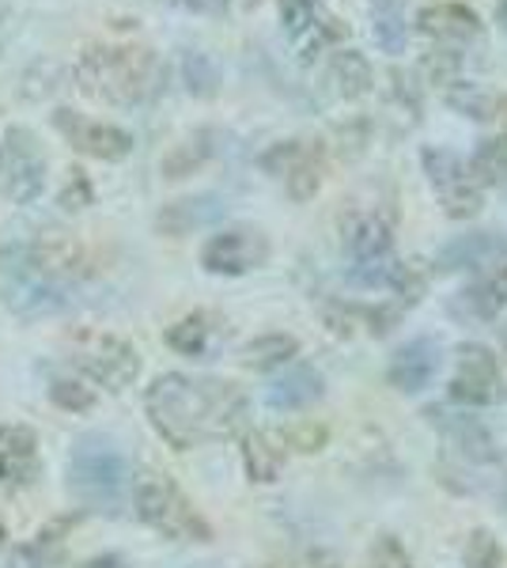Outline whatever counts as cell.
<instances>
[{
  "instance_id": "ffe728a7",
  "label": "cell",
  "mask_w": 507,
  "mask_h": 568,
  "mask_svg": "<svg viewBox=\"0 0 507 568\" xmlns=\"http://www.w3.org/2000/svg\"><path fill=\"white\" fill-rule=\"evenodd\" d=\"M322 179H326V144H322V141H303V152H300L296 168L284 175L288 197L292 201H311L322 190Z\"/></svg>"
},
{
  "instance_id": "8992f818",
  "label": "cell",
  "mask_w": 507,
  "mask_h": 568,
  "mask_svg": "<svg viewBox=\"0 0 507 568\" xmlns=\"http://www.w3.org/2000/svg\"><path fill=\"white\" fill-rule=\"evenodd\" d=\"M45 175H50V163H45V149L27 125H12L0 136V197L12 201V205H31L42 197Z\"/></svg>"
},
{
  "instance_id": "7bdbcfd3",
  "label": "cell",
  "mask_w": 507,
  "mask_h": 568,
  "mask_svg": "<svg viewBox=\"0 0 507 568\" xmlns=\"http://www.w3.org/2000/svg\"><path fill=\"white\" fill-rule=\"evenodd\" d=\"M496 20H500L504 31H507V0H500V4H496Z\"/></svg>"
},
{
  "instance_id": "5b68a950",
  "label": "cell",
  "mask_w": 507,
  "mask_h": 568,
  "mask_svg": "<svg viewBox=\"0 0 507 568\" xmlns=\"http://www.w3.org/2000/svg\"><path fill=\"white\" fill-rule=\"evenodd\" d=\"M72 364L110 394L133 387L141 375V353L133 349V342L103 334V329H77L72 334Z\"/></svg>"
},
{
  "instance_id": "ee69618b",
  "label": "cell",
  "mask_w": 507,
  "mask_h": 568,
  "mask_svg": "<svg viewBox=\"0 0 507 568\" xmlns=\"http://www.w3.org/2000/svg\"><path fill=\"white\" fill-rule=\"evenodd\" d=\"M174 8H201V0H168Z\"/></svg>"
},
{
  "instance_id": "7402d4cb",
  "label": "cell",
  "mask_w": 507,
  "mask_h": 568,
  "mask_svg": "<svg viewBox=\"0 0 507 568\" xmlns=\"http://www.w3.org/2000/svg\"><path fill=\"white\" fill-rule=\"evenodd\" d=\"M372 34L375 45L391 58L405 53L409 45V20H405V8L398 0H372Z\"/></svg>"
},
{
  "instance_id": "8fae6325",
  "label": "cell",
  "mask_w": 507,
  "mask_h": 568,
  "mask_svg": "<svg viewBox=\"0 0 507 568\" xmlns=\"http://www.w3.org/2000/svg\"><path fill=\"white\" fill-rule=\"evenodd\" d=\"M436 265L444 273H481L507 265V240L500 232H469L450 240L436 254Z\"/></svg>"
},
{
  "instance_id": "d6986e66",
  "label": "cell",
  "mask_w": 507,
  "mask_h": 568,
  "mask_svg": "<svg viewBox=\"0 0 507 568\" xmlns=\"http://www.w3.org/2000/svg\"><path fill=\"white\" fill-rule=\"evenodd\" d=\"M39 459V436L27 425H4L0 428V463H4L8 478L27 481Z\"/></svg>"
},
{
  "instance_id": "f6af8a7d",
  "label": "cell",
  "mask_w": 507,
  "mask_h": 568,
  "mask_svg": "<svg viewBox=\"0 0 507 568\" xmlns=\"http://www.w3.org/2000/svg\"><path fill=\"white\" fill-rule=\"evenodd\" d=\"M4 542H8V530H4V527H0V549H4Z\"/></svg>"
},
{
  "instance_id": "f546056e",
  "label": "cell",
  "mask_w": 507,
  "mask_h": 568,
  "mask_svg": "<svg viewBox=\"0 0 507 568\" xmlns=\"http://www.w3.org/2000/svg\"><path fill=\"white\" fill-rule=\"evenodd\" d=\"M444 433L450 436V444H455L458 452L466 455V459L485 463V459H493V455H496L493 436H488L474 417H450V420H444Z\"/></svg>"
},
{
  "instance_id": "e0dca14e",
  "label": "cell",
  "mask_w": 507,
  "mask_h": 568,
  "mask_svg": "<svg viewBox=\"0 0 507 568\" xmlns=\"http://www.w3.org/2000/svg\"><path fill=\"white\" fill-rule=\"evenodd\" d=\"M455 311H463V315L477 318V323H496V318L507 311V265L500 270H493L485 281L469 284V288L458 296Z\"/></svg>"
},
{
  "instance_id": "9c48e42d",
  "label": "cell",
  "mask_w": 507,
  "mask_h": 568,
  "mask_svg": "<svg viewBox=\"0 0 507 568\" xmlns=\"http://www.w3.org/2000/svg\"><path fill=\"white\" fill-rule=\"evenodd\" d=\"M53 130H58L64 141L72 144L80 155H91V160H103V163H118L133 152V133L122 130V125H110V122H91L80 110L72 106H58L50 114Z\"/></svg>"
},
{
  "instance_id": "836d02e7",
  "label": "cell",
  "mask_w": 507,
  "mask_h": 568,
  "mask_svg": "<svg viewBox=\"0 0 507 568\" xmlns=\"http://www.w3.org/2000/svg\"><path fill=\"white\" fill-rule=\"evenodd\" d=\"M463 561H466V568H504V549L493 538V530L477 527L474 535L466 538Z\"/></svg>"
},
{
  "instance_id": "44dd1931",
  "label": "cell",
  "mask_w": 507,
  "mask_h": 568,
  "mask_svg": "<svg viewBox=\"0 0 507 568\" xmlns=\"http://www.w3.org/2000/svg\"><path fill=\"white\" fill-rule=\"evenodd\" d=\"M444 99L463 118H474V122H496L507 110V99H496L493 91H485L474 80H455L450 88H444Z\"/></svg>"
},
{
  "instance_id": "bcb514c9",
  "label": "cell",
  "mask_w": 507,
  "mask_h": 568,
  "mask_svg": "<svg viewBox=\"0 0 507 568\" xmlns=\"http://www.w3.org/2000/svg\"><path fill=\"white\" fill-rule=\"evenodd\" d=\"M0 481H8V470H4V463H0Z\"/></svg>"
},
{
  "instance_id": "60d3db41",
  "label": "cell",
  "mask_w": 507,
  "mask_h": 568,
  "mask_svg": "<svg viewBox=\"0 0 507 568\" xmlns=\"http://www.w3.org/2000/svg\"><path fill=\"white\" fill-rule=\"evenodd\" d=\"M84 568H125V561L118 554H103V557H95V561H88Z\"/></svg>"
},
{
  "instance_id": "7dc6e473",
  "label": "cell",
  "mask_w": 507,
  "mask_h": 568,
  "mask_svg": "<svg viewBox=\"0 0 507 568\" xmlns=\"http://www.w3.org/2000/svg\"><path fill=\"white\" fill-rule=\"evenodd\" d=\"M246 4H251V8H254V4H262V0H246Z\"/></svg>"
},
{
  "instance_id": "52a82bcc",
  "label": "cell",
  "mask_w": 507,
  "mask_h": 568,
  "mask_svg": "<svg viewBox=\"0 0 507 568\" xmlns=\"http://www.w3.org/2000/svg\"><path fill=\"white\" fill-rule=\"evenodd\" d=\"M420 163H424V175H428L432 190H436L439 205L450 220H469L481 213L485 205V186L474 179L469 163L463 160L458 152L444 149V144H428L420 152Z\"/></svg>"
},
{
  "instance_id": "4dcf8cb0",
  "label": "cell",
  "mask_w": 507,
  "mask_h": 568,
  "mask_svg": "<svg viewBox=\"0 0 507 568\" xmlns=\"http://www.w3.org/2000/svg\"><path fill=\"white\" fill-rule=\"evenodd\" d=\"M182 80H186V91L197 99H212L220 91V69L209 53L201 50H186L182 53Z\"/></svg>"
},
{
  "instance_id": "3957f363",
  "label": "cell",
  "mask_w": 507,
  "mask_h": 568,
  "mask_svg": "<svg viewBox=\"0 0 507 568\" xmlns=\"http://www.w3.org/2000/svg\"><path fill=\"white\" fill-rule=\"evenodd\" d=\"M129 481V463L110 436H80L69 459V489L88 511H118Z\"/></svg>"
},
{
  "instance_id": "83f0119b",
  "label": "cell",
  "mask_w": 507,
  "mask_h": 568,
  "mask_svg": "<svg viewBox=\"0 0 507 568\" xmlns=\"http://www.w3.org/2000/svg\"><path fill=\"white\" fill-rule=\"evenodd\" d=\"M300 353V342L288 334H265V337H254L251 345L243 349V364L254 372H273L281 364H288L292 356Z\"/></svg>"
},
{
  "instance_id": "8d00e7d4",
  "label": "cell",
  "mask_w": 507,
  "mask_h": 568,
  "mask_svg": "<svg viewBox=\"0 0 507 568\" xmlns=\"http://www.w3.org/2000/svg\"><path fill=\"white\" fill-rule=\"evenodd\" d=\"M300 152H303V141H276L273 149L262 152V171L273 179H284L292 168H296Z\"/></svg>"
},
{
  "instance_id": "6da1fadb",
  "label": "cell",
  "mask_w": 507,
  "mask_h": 568,
  "mask_svg": "<svg viewBox=\"0 0 507 568\" xmlns=\"http://www.w3.org/2000/svg\"><path fill=\"white\" fill-rule=\"evenodd\" d=\"M152 428L179 452L201 447L209 439L235 436L246 417V394L227 379L168 372L144 394Z\"/></svg>"
},
{
  "instance_id": "d4e9b609",
  "label": "cell",
  "mask_w": 507,
  "mask_h": 568,
  "mask_svg": "<svg viewBox=\"0 0 507 568\" xmlns=\"http://www.w3.org/2000/svg\"><path fill=\"white\" fill-rule=\"evenodd\" d=\"M212 334H216V318H212L209 311H193V315L179 318V323L168 329V345L182 356H205L212 345Z\"/></svg>"
},
{
  "instance_id": "d590c367",
  "label": "cell",
  "mask_w": 507,
  "mask_h": 568,
  "mask_svg": "<svg viewBox=\"0 0 507 568\" xmlns=\"http://www.w3.org/2000/svg\"><path fill=\"white\" fill-rule=\"evenodd\" d=\"M58 205L64 209V213H80V209L95 205V186H91V179L80 168L69 171V179H64V186L58 194Z\"/></svg>"
},
{
  "instance_id": "603a6c76",
  "label": "cell",
  "mask_w": 507,
  "mask_h": 568,
  "mask_svg": "<svg viewBox=\"0 0 507 568\" xmlns=\"http://www.w3.org/2000/svg\"><path fill=\"white\" fill-rule=\"evenodd\" d=\"M212 152H216V144H212V133L209 130H197L193 136H186V141L174 144V149L163 155V168H160L163 179H168V182L190 179L193 171H201L212 160Z\"/></svg>"
},
{
  "instance_id": "c3c4849f",
  "label": "cell",
  "mask_w": 507,
  "mask_h": 568,
  "mask_svg": "<svg viewBox=\"0 0 507 568\" xmlns=\"http://www.w3.org/2000/svg\"><path fill=\"white\" fill-rule=\"evenodd\" d=\"M262 568H284V565H262Z\"/></svg>"
},
{
  "instance_id": "30bf717a",
  "label": "cell",
  "mask_w": 507,
  "mask_h": 568,
  "mask_svg": "<svg viewBox=\"0 0 507 568\" xmlns=\"http://www.w3.org/2000/svg\"><path fill=\"white\" fill-rule=\"evenodd\" d=\"M27 270L42 281L64 284V281H77L88 277L91 265H88V251L77 235L69 232H42L39 240L27 246Z\"/></svg>"
},
{
  "instance_id": "f1b7e54d",
  "label": "cell",
  "mask_w": 507,
  "mask_h": 568,
  "mask_svg": "<svg viewBox=\"0 0 507 568\" xmlns=\"http://www.w3.org/2000/svg\"><path fill=\"white\" fill-rule=\"evenodd\" d=\"M469 171H474V179L481 182V186H504L507 182V130L477 144L474 160H469Z\"/></svg>"
},
{
  "instance_id": "d6a6232c",
  "label": "cell",
  "mask_w": 507,
  "mask_h": 568,
  "mask_svg": "<svg viewBox=\"0 0 507 568\" xmlns=\"http://www.w3.org/2000/svg\"><path fill=\"white\" fill-rule=\"evenodd\" d=\"M420 72L428 77V84H436L439 91L450 88L455 80H463V61H458V50H432V53H424V61H420Z\"/></svg>"
},
{
  "instance_id": "f35d334b",
  "label": "cell",
  "mask_w": 507,
  "mask_h": 568,
  "mask_svg": "<svg viewBox=\"0 0 507 568\" xmlns=\"http://www.w3.org/2000/svg\"><path fill=\"white\" fill-rule=\"evenodd\" d=\"M391 88H394V99L409 110L413 118H420V84H417V77L413 72H402V69H394L391 72Z\"/></svg>"
},
{
  "instance_id": "cb8c5ba5",
  "label": "cell",
  "mask_w": 507,
  "mask_h": 568,
  "mask_svg": "<svg viewBox=\"0 0 507 568\" xmlns=\"http://www.w3.org/2000/svg\"><path fill=\"white\" fill-rule=\"evenodd\" d=\"M329 77H334V84L345 99H364L375 88L372 61L359 50H337L334 61H329Z\"/></svg>"
},
{
  "instance_id": "2e32d148",
  "label": "cell",
  "mask_w": 507,
  "mask_h": 568,
  "mask_svg": "<svg viewBox=\"0 0 507 568\" xmlns=\"http://www.w3.org/2000/svg\"><path fill=\"white\" fill-rule=\"evenodd\" d=\"M439 372V345L436 342H413L394 356L391 364V383L398 387L402 394H417L436 379Z\"/></svg>"
},
{
  "instance_id": "4fadbf2b",
  "label": "cell",
  "mask_w": 507,
  "mask_h": 568,
  "mask_svg": "<svg viewBox=\"0 0 507 568\" xmlns=\"http://www.w3.org/2000/svg\"><path fill=\"white\" fill-rule=\"evenodd\" d=\"M417 31L424 34V39H436V42H444L447 50H455V45H469V42L481 39L485 23L474 8L455 4V0H444V4L424 8V12L417 16Z\"/></svg>"
},
{
  "instance_id": "ac0fdd59",
  "label": "cell",
  "mask_w": 507,
  "mask_h": 568,
  "mask_svg": "<svg viewBox=\"0 0 507 568\" xmlns=\"http://www.w3.org/2000/svg\"><path fill=\"white\" fill-rule=\"evenodd\" d=\"M318 398H322V375L315 368L284 372L281 379H273L270 394H265V402H270L276 414H300V409H307Z\"/></svg>"
},
{
  "instance_id": "681fc988",
  "label": "cell",
  "mask_w": 507,
  "mask_h": 568,
  "mask_svg": "<svg viewBox=\"0 0 507 568\" xmlns=\"http://www.w3.org/2000/svg\"><path fill=\"white\" fill-rule=\"evenodd\" d=\"M504 511H507V493H504Z\"/></svg>"
},
{
  "instance_id": "74e56055",
  "label": "cell",
  "mask_w": 507,
  "mask_h": 568,
  "mask_svg": "<svg viewBox=\"0 0 507 568\" xmlns=\"http://www.w3.org/2000/svg\"><path fill=\"white\" fill-rule=\"evenodd\" d=\"M372 568H417V565H413V557L402 549L398 538L386 535L372 546Z\"/></svg>"
},
{
  "instance_id": "ba28073f",
  "label": "cell",
  "mask_w": 507,
  "mask_h": 568,
  "mask_svg": "<svg viewBox=\"0 0 507 568\" xmlns=\"http://www.w3.org/2000/svg\"><path fill=\"white\" fill-rule=\"evenodd\" d=\"M270 235L254 224H235L216 232L212 240L201 246V265L209 273H220V277H243V273H254L270 262Z\"/></svg>"
},
{
  "instance_id": "1f68e13d",
  "label": "cell",
  "mask_w": 507,
  "mask_h": 568,
  "mask_svg": "<svg viewBox=\"0 0 507 568\" xmlns=\"http://www.w3.org/2000/svg\"><path fill=\"white\" fill-rule=\"evenodd\" d=\"M276 12H281V27L296 42L307 39V34L322 23V16H326L315 0H276Z\"/></svg>"
},
{
  "instance_id": "484cf974",
  "label": "cell",
  "mask_w": 507,
  "mask_h": 568,
  "mask_svg": "<svg viewBox=\"0 0 507 568\" xmlns=\"http://www.w3.org/2000/svg\"><path fill=\"white\" fill-rule=\"evenodd\" d=\"M243 463H246L251 481L270 485V481H276V474H281V466H284V447H276L273 436H265V433H246L243 436Z\"/></svg>"
},
{
  "instance_id": "9a60e30c",
  "label": "cell",
  "mask_w": 507,
  "mask_h": 568,
  "mask_svg": "<svg viewBox=\"0 0 507 568\" xmlns=\"http://www.w3.org/2000/svg\"><path fill=\"white\" fill-rule=\"evenodd\" d=\"M224 209H227L224 201L212 194L168 201V205L155 213V227H160L163 235H171V240H179V235H190V232H197V227H209L212 220L224 216Z\"/></svg>"
},
{
  "instance_id": "7c38bea8",
  "label": "cell",
  "mask_w": 507,
  "mask_h": 568,
  "mask_svg": "<svg viewBox=\"0 0 507 568\" xmlns=\"http://www.w3.org/2000/svg\"><path fill=\"white\" fill-rule=\"evenodd\" d=\"M500 394V368L496 356L481 345H466L458 353V375L450 383V398L466 402V406H488Z\"/></svg>"
},
{
  "instance_id": "7a4b0ae2",
  "label": "cell",
  "mask_w": 507,
  "mask_h": 568,
  "mask_svg": "<svg viewBox=\"0 0 507 568\" xmlns=\"http://www.w3.org/2000/svg\"><path fill=\"white\" fill-rule=\"evenodd\" d=\"M163 80L152 45H91L77 61V88L110 106H141Z\"/></svg>"
},
{
  "instance_id": "ab89813d",
  "label": "cell",
  "mask_w": 507,
  "mask_h": 568,
  "mask_svg": "<svg viewBox=\"0 0 507 568\" xmlns=\"http://www.w3.org/2000/svg\"><path fill=\"white\" fill-rule=\"evenodd\" d=\"M284 444L300 447V452H322V444H326V428L300 425V428H292V433L284 436Z\"/></svg>"
},
{
  "instance_id": "4316f807",
  "label": "cell",
  "mask_w": 507,
  "mask_h": 568,
  "mask_svg": "<svg viewBox=\"0 0 507 568\" xmlns=\"http://www.w3.org/2000/svg\"><path fill=\"white\" fill-rule=\"evenodd\" d=\"M77 527V516H64V519H50L39 535H34L31 546H23V557L31 561V568H64V535Z\"/></svg>"
},
{
  "instance_id": "e575fe53",
  "label": "cell",
  "mask_w": 507,
  "mask_h": 568,
  "mask_svg": "<svg viewBox=\"0 0 507 568\" xmlns=\"http://www.w3.org/2000/svg\"><path fill=\"white\" fill-rule=\"evenodd\" d=\"M50 398H53V406L69 409V414H88V409L95 406V390L80 379H53Z\"/></svg>"
},
{
  "instance_id": "277c9868",
  "label": "cell",
  "mask_w": 507,
  "mask_h": 568,
  "mask_svg": "<svg viewBox=\"0 0 507 568\" xmlns=\"http://www.w3.org/2000/svg\"><path fill=\"white\" fill-rule=\"evenodd\" d=\"M133 508L141 524L160 530L171 542H212V527L205 524V516L193 508L190 497L168 474L144 470L133 481Z\"/></svg>"
},
{
  "instance_id": "5bb4252c",
  "label": "cell",
  "mask_w": 507,
  "mask_h": 568,
  "mask_svg": "<svg viewBox=\"0 0 507 568\" xmlns=\"http://www.w3.org/2000/svg\"><path fill=\"white\" fill-rule=\"evenodd\" d=\"M4 304L12 307L20 318H45V315H58V311L64 307V296H61V284L42 281L27 270V273H20V277L8 281Z\"/></svg>"
},
{
  "instance_id": "b9f144b4",
  "label": "cell",
  "mask_w": 507,
  "mask_h": 568,
  "mask_svg": "<svg viewBox=\"0 0 507 568\" xmlns=\"http://www.w3.org/2000/svg\"><path fill=\"white\" fill-rule=\"evenodd\" d=\"M227 4L232 0H201V8H209V12H227Z\"/></svg>"
}]
</instances>
